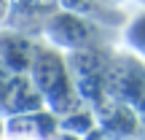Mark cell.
Returning a JSON list of instances; mask_svg holds the SVG:
<instances>
[]
</instances>
